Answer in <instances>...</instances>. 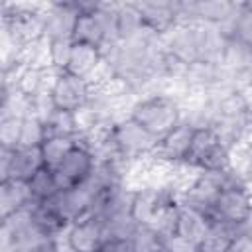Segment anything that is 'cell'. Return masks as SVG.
<instances>
[{"instance_id": "obj_22", "label": "cell", "mask_w": 252, "mask_h": 252, "mask_svg": "<svg viewBox=\"0 0 252 252\" xmlns=\"http://www.w3.org/2000/svg\"><path fill=\"white\" fill-rule=\"evenodd\" d=\"M43 124H45L47 138H51V136H59V138H77V136H79L75 112L55 108V110L51 112V116H49Z\"/></svg>"}, {"instance_id": "obj_14", "label": "cell", "mask_w": 252, "mask_h": 252, "mask_svg": "<svg viewBox=\"0 0 252 252\" xmlns=\"http://www.w3.org/2000/svg\"><path fill=\"white\" fill-rule=\"evenodd\" d=\"M102 61H104V57H102V49L100 47L75 41L73 53H71V59H69V65H67L65 71L75 75V77L91 81L96 75V71L102 67Z\"/></svg>"}, {"instance_id": "obj_1", "label": "cell", "mask_w": 252, "mask_h": 252, "mask_svg": "<svg viewBox=\"0 0 252 252\" xmlns=\"http://www.w3.org/2000/svg\"><path fill=\"white\" fill-rule=\"evenodd\" d=\"M128 116L144 126L158 140H161L165 134L181 124V102L167 94L140 96L130 106Z\"/></svg>"}, {"instance_id": "obj_6", "label": "cell", "mask_w": 252, "mask_h": 252, "mask_svg": "<svg viewBox=\"0 0 252 252\" xmlns=\"http://www.w3.org/2000/svg\"><path fill=\"white\" fill-rule=\"evenodd\" d=\"M94 163H96V158L93 156V152L77 140V146L69 152V156L61 161V165L53 169L59 189L63 191V189H73L83 185L91 177Z\"/></svg>"}, {"instance_id": "obj_18", "label": "cell", "mask_w": 252, "mask_h": 252, "mask_svg": "<svg viewBox=\"0 0 252 252\" xmlns=\"http://www.w3.org/2000/svg\"><path fill=\"white\" fill-rule=\"evenodd\" d=\"M116 26H118L120 41L136 39L146 32V26H144V20H142V14H140L136 2H118Z\"/></svg>"}, {"instance_id": "obj_24", "label": "cell", "mask_w": 252, "mask_h": 252, "mask_svg": "<svg viewBox=\"0 0 252 252\" xmlns=\"http://www.w3.org/2000/svg\"><path fill=\"white\" fill-rule=\"evenodd\" d=\"M47 138L45 124L35 118V116H26L22 122V136H20V146L26 148H39Z\"/></svg>"}, {"instance_id": "obj_27", "label": "cell", "mask_w": 252, "mask_h": 252, "mask_svg": "<svg viewBox=\"0 0 252 252\" xmlns=\"http://www.w3.org/2000/svg\"><path fill=\"white\" fill-rule=\"evenodd\" d=\"M22 122L20 116H0V148H18L22 136Z\"/></svg>"}, {"instance_id": "obj_21", "label": "cell", "mask_w": 252, "mask_h": 252, "mask_svg": "<svg viewBox=\"0 0 252 252\" xmlns=\"http://www.w3.org/2000/svg\"><path fill=\"white\" fill-rule=\"evenodd\" d=\"M28 183H30V189H32L33 203H45L61 191L59 183L55 179V171L49 169V167H41Z\"/></svg>"}, {"instance_id": "obj_32", "label": "cell", "mask_w": 252, "mask_h": 252, "mask_svg": "<svg viewBox=\"0 0 252 252\" xmlns=\"http://www.w3.org/2000/svg\"><path fill=\"white\" fill-rule=\"evenodd\" d=\"M51 252H57V250H51Z\"/></svg>"}, {"instance_id": "obj_4", "label": "cell", "mask_w": 252, "mask_h": 252, "mask_svg": "<svg viewBox=\"0 0 252 252\" xmlns=\"http://www.w3.org/2000/svg\"><path fill=\"white\" fill-rule=\"evenodd\" d=\"M226 183H228L226 169L224 171H199L193 177V181L187 185V189L183 191L179 203L213 217L217 199L220 191L226 187Z\"/></svg>"}, {"instance_id": "obj_7", "label": "cell", "mask_w": 252, "mask_h": 252, "mask_svg": "<svg viewBox=\"0 0 252 252\" xmlns=\"http://www.w3.org/2000/svg\"><path fill=\"white\" fill-rule=\"evenodd\" d=\"M250 217H252V197L246 191V185H228L220 191L211 219H219L238 226Z\"/></svg>"}, {"instance_id": "obj_9", "label": "cell", "mask_w": 252, "mask_h": 252, "mask_svg": "<svg viewBox=\"0 0 252 252\" xmlns=\"http://www.w3.org/2000/svg\"><path fill=\"white\" fill-rule=\"evenodd\" d=\"M63 240L73 252H100L106 244V232L96 219L85 217L67 226Z\"/></svg>"}, {"instance_id": "obj_15", "label": "cell", "mask_w": 252, "mask_h": 252, "mask_svg": "<svg viewBox=\"0 0 252 252\" xmlns=\"http://www.w3.org/2000/svg\"><path fill=\"white\" fill-rule=\"evenodd\" d=\"M197 41H199V61L220 65L228 41L224 32L213 24H197Z\"/></svg>"}, {"instance_id": "obj_12", "label": "cell", "mask_w": 252, "mask_h": 252, "mask_svg": "<svg viewBox=\"0 0 252 252\" xmlns=\"http://www.w3.org/2000/svg\"><path fill=\"white\" fill-rule=\"evenodd\" d=\"M161 47L165 53L173 55L175 59L191 65L199 61V41H197V26L193 24H179L169 33L161 35Z\"/></svg>"}, {"instance_id": "obj_26", "label": "cell", "mask_w": 252, "mask_h": 252, "mask_svg": "<svg viewBox=\"0 0 252 252\" xmlns=\"http://www.w3.org/2000/svg\"><path fill=\"white\" fill-rule=\"evenodd\" d=\"M163 238L152 226H138L132 234V250L134 252H161Z\"/></svg>"}, {"instance_id": "obj_5", "label": "cell", "mask_w": 252, "mask_h": 252, "mask_svg": "<svg viewBox=\"0 0 252 252\" xmlns=\"http://www.w3.org/2000/svg\"><path fill=\"white\" fill-rule=\"evenodd\" d=\"M93 85L87 79L75 77L67 71H57L55 81L51 85V98L59 110L77 112L85 108L91 100Z\"/></svg>"}, {"instance_id": "obj_10", "label": "cell", "mask_w": 252, "mask_h": 252, "mask_svg": "<svg viewBox=\"0 0 252 252\" xmlns=\"http://www.w3.org/2000/svg\"><path fill=\"white\" fill-rule=\"evenodd\" d=\"M136 6L142 14L146 30L159 37L179 26L177 0H136Z\"/></svg>"}, {"instance_id": "obj_3", "label": "cell", "mask_w": 252, "mask_h": 252, "mask_svg": "<svg viewBox=\"0 0 252 252\" xmlns=\"http://www.w3.org/2000/svg\"><path fill=\"white\" fill-rule=\"evenodd\" d=\"M230 148L220 142L213 128L195 130L193 146L185 165L195 171H224L228 167Z\"/></svg>"}, {"instance_id": "obj_33", "label": "cell", "mask_w": 252, "mask_h": 252, "mask_svg": "<svg viewBox=\"0 0 252 252\" xmlns=\"http://www.w3.org/2000/svg\"><path fill=\"white\" fill-rule=\"evenodd\" d=\"M100 252H104V250H100Z\"/></svg>"}, {"instance_id": "obj_23", "label": "cell", "mask_w": 252, "mask_h": 252, "mask_svg": "<svg viewBox=\"0 0 252 252\" xmlns=\"http://www.w3.org/2000/svg\"><path fill=\"white\" fill-rule=\"evenodd\" d=\"M177 222H179V203L177 201H167L158 209L150 226L161 238H165V236H171V234L177 232Z\"/></svg>"}, {"instance_id": "obj_25", "label": "cell", "mask_w": 252, "mask_h": 252, "mask_svg": "<svg viewBox=\"0 0 252 252\" xmlns=\"http://www.w3.org/2000/svg\"><path fill=\"white\" fill-rule=\"evenodd\" d=\"M75 41L71 37H59V39H49V65L55 71H65L73 53Z\"/></svg>"}, {"instance_id": "obj_11", "label": "cell", "mask_w": 252, "mask_h": 252, "mask_svg": "<svg viewBox=\"0 0 252 252\" xmlns=\"http://www.w3.org/2000/svg\"><path fill=\"white\" fill-rule=\"evenodd\" d=\"M193 136H195V128H191L189 124L181 122L177 128H173L169 134H165L156 150L154 159L167 163V165H181L187 161L191 146H193Z\"/></svg>"}, {"instance_id": "obj_19", "label": "cell", "mask_w": 252, "mask_h": 252, "mask_svg": "<svg viewBox=\"0 0 252 252\" xmlns=\"http://www.w3.org/2000/svg\"><path fill=\"white\" fill-rule=\"evenodd\" d=\"M236 236V226L219 219H211V226L201 244L203 252H226L232 238Z\"/></svg>"}, {"instance_id": "obj_29", "label": "cell", "mask_w": 252, "mask_h": 252, "mask_svg": "<svg viewBox=\"0 0 252 252\" xmlns=\"http://www.w3.org/2000/svg\"><path fill=\"white\" fill-rule=\"evenodd\" d=\"M161 250L163 252H203L201 244L181 236V234H171V236H165L163 242H161Z\"/></svg>"}, {"instance_id": "obj_2", "label": "cell", "mask_w": 252, "mask_h": 252, "mask_svg": "<svg viewBox=\"0 0 252 252\" xmlns=\"http://www.w3.org/2000/svg\"><path fill=\"white\" fill-rule=\"evenodd\" d=\"M112 140L118 150V156L128 163L152 159L159 144V140L154 134H150L130 116H124L112 124Z\"/></svg>"}, {"instance_id": "obj_30", "label": "cell", "mask_w": 252, "mask_h": 252, "mask_svg": "<svg viewBox=\"0 0 252 252\" xmlns=\"http://www.w3.org/2000/svg\"><path fill=\"white\" fill-rule=\"evenodd\" d=\"M226 252H252V234L236 232Z\"/></svg>"}, {"instance_id": "obj_16", "label": "cell", "mask_w": 252, "mask_h": 252, "mask_svg": "<svg viewBox=\"0 0 252 252\" xmlns=\"http://www.w3.org/2000/svg\"><path fill=\"white\" fill-rule=\"evenodd\" d=\"M43 165V156L41 148H26L18 146L12 150V159H10V171L8 179H20V181H30Z\"/></svg>"}, {"instance_id": "obj_13", "label": "cell", "mask_w": 252, "mask_h": 252, "mask_svg": "<svg viewBox=\"0 0 252 252\" xmlns=\"http://www.w3.org/2000/svg\"><path fill=\"white\" fill-rule=\"evenodd\" d=\"M32 205H33V197L28 181H20V179L0 181V219H6Z\"/></svg>"}, {"instance_id": "obj_20", "label": "cell", "mask_w": 252, "mask_h": 252, "mask_svg": "<svg viewBox=\"0 0 252 252\" xmlns=\"http://www.w3.org/2000/svg\"><path fill=\"white\" fill-rule=\"evenodd\" d=\"M75 146H77V138H59V136L45 138V142L39 146L43 156V165L49 169H57Z\"/></svg>"}, {"instance_id": "obj_28", "label": "cell", "mask_w": 252, "mask_h": 252, "mask_svg": "<svg viewBox=\"0 0 252 252\" xmlns=\"http://www.w3.org/2000/svg\"><path fill=\"white\" fill-rule=\"evenodd\" d=\"M232 37H238L242 41L252 43V2H240V10H238Z\"/></svg>"}, {"instance_id": "obj_8", "label": "cell", "mask_w": 252, "mask_h": 252, "mask_svg": "<svg viewBox=\"0 0 252 252\" xmlns=\"http://www.w3.org/2000/svg\"><path fill=\"white\" fill-rule=\"evenodd\" d=\"M79 16H81V12H79L77 0L45 2V10H43L45 37L47 39H59V37L73 39Z\"/></svg>"}, {"instance_id": "obj_31", "label": "cell", "mask_w": 252, "mask_h": 252, "mask_svg": "<svg viewBox=\"0 0 252 252\" xmlns=\"http://www.w3.org/2000/svg\"><path fill=\"white\" fill-rule=\"evenodd\" d=\"M102 250L104 252H134L132 238H108Z\"/></svg>"}, {"instance_id": "obj_17", "label": "cell", "mask_w": 252, "mask_h": 252, "mask_svg": "<svg viewBox=\"0 0 252 252\" xmlns=\"http://www.w3.org/2000/svg\"><path fill=\"white\" fill-rule=\"evenodd\" d=\"M209 226H211V217L209 215L179 203L177 234H181V236H185V238H189V240H193L197 244H203Z\"/></svg>"}, {"instance_id": "obj_34", "label": "cell", "mask_w": 252, "mask_h": 252, "mask_svg": "<svg viewBox=\"0 0 252 252\" xmlns=\"http://www.w3.org/2000/svg\"><path fill=\"white\" fill-rule=\"evenodd\" d=\"M161 252H163V250H161Z\"/></svg>"}]
</instances>
